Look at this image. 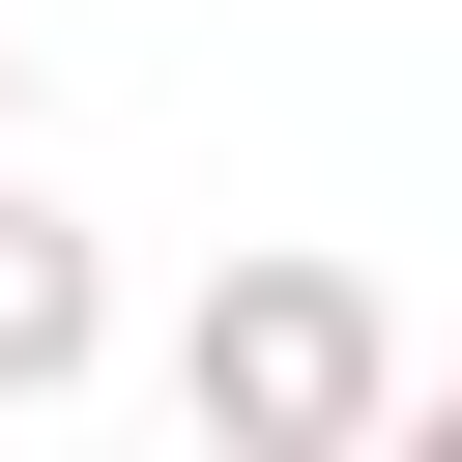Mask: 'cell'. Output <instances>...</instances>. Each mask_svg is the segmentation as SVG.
<instances>
[{
	"label": "cell",
	"instance_id": "3",
	"mask_svg": "<svg viewBox=\"0 0 462 462\" xmlns=\"http://www.w3.org/2000/svg\"><path fill=\"white\" fill-rule=\"evenodd\" d=\"M0 144H29V29H0Z\"/></svg>",
	"mask_w": 462,
	"mask_h": 462
},
{
	"label": "cell",
	"instance_id": "1",
	"mask_svg": "<svg viewBox=\"0 0 462 462\" xmlns=\"http://www.w3.org/2000/svg\"><path fill=\"white\" fill-rule=\"evenodd\" d=\"M173 433H202V462H375V433H404V318H375V260H318V231L202 260V318H173Z\"/></svg>",
	"mask_w": 462,
	"mask_h": 462
},
{
	"label": "cell",
	"instance_id": "2",
	"mask_svg": "<svg viewBox=\"0 0 462 462\" xmlns=\"http://www.w3.org/2000/svg\"><path fill=\"white\" fill-rule=\"evenodd\" d=\"M87 375H116V260H87V231L29 202V144H0V433L87 404Z\"/></svg>",
	"mask_w": 462,
	"mask_h": 462
}]
</instances>
